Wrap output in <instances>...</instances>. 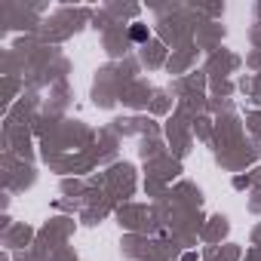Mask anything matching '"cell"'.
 Masks as SVG:
<instances>
[{
    "label": "cell",
    "instance_id": "cell-1",
    "mask_svg": "<svg viewBox=\"0 0 261 261\" xmlns=\"http://www.w3.org/2000/svg\"><path fill=\"white\" fill-rule=\"evenodd\" d=\"M129 37H133V40H139V43H142V40H148V28H145V25H136L133 31H129Z\"/></svg>",
    "mask_w": 261,
    "mask_h": 261
}]
</instances>
